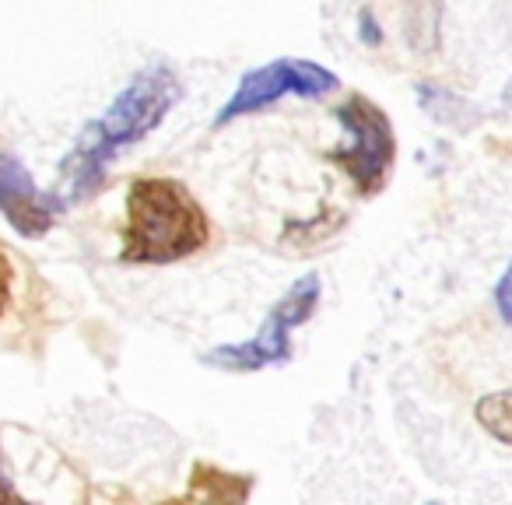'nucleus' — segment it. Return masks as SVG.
I'll use <instances>...</instances> for the list:
<instances>
[{
	"label": "nucleus",
	"mask_w": 512,
	"mask_h": 505,
	"mask_svg": "<svg viewBox=\"0 0 512 505\" xmlns=\"http://www.w3.org/2000/svg\"><path fill=\"white\" fill-rule=\"evenodd\" d=\"M495 306H498V316L505 323H512V264L505 267L502 281L495 285Z\"/></svg>",
	"instance_id": "9"
},
{
	"label": "nucleus",
	"mask_w": 512,
	"mask_h": 505,
	"mask_svg": "<svg viewBox=\"0 0 512 505\" xmlns=\"http://www.w3.org/2000/svg\"><path fill=\"white\" fill-rule=\"evenodd\" d=\"M207 246V214L176 179H137L127 197L123 260L172 264Z\"/></svg>",
	"instance_id": "2"
},
{
	"label": "nucleus",
	"mask_w": 512,
	"mask_h": 505,
	"mask_svg": "<svg viewBox=\"0 0 512 505\" xmlns=\"http://www.w3.org/2000/svg\"><path fill=\"white\" fill-rule=\"evenodd\" d=\"M64 200L57 193H43L32 183L29 169L15 155H0V211L18 235L39 239L53 228Z\"/></svg>",
	"instance_id": "6"
},
{
	"label": "nucleus",
	"mask_w": 512,
	"mask_h": 505,
	"mask_svg": "<svg viewBox=\"0 0 512 505\" xmlns=\"http://www.w3.org/2000/svg\"><path fill=\"white\" fill-rule=\"evenodd\" d=\"M474 414L491 439H498L502 446H512V390L488 393L484 400H477Z\"/></svg>",
	"instance_id": "8"
},
{
	"label": "nucleus",
	"mask_w": 512,
	"mask_h": 505,
	"mask_svg": "<svg viewBox=\"0 0 512 505\" xmlns=\"http://www.w3.org/2000/svg\"><path fill=\"white\" fill-rule=\"evenodd\" d=\"M253 491L249 474H225L218 467H197L190 481V502L197 505H246Z\"/></svg>",
	"instance_id": "7"
},
{
	"label": "nucleus",
	"mask_w": 512,
	"mask_h": 505,
	"mask_svg": "<svg viewBox=\"0 0 512 505\" xmlns=\"http://www.w3.org/2000/svg\"><path fill=\"white\" fill-rule=\"evenodd\" d=\"M8 299H11V260L8 253H0V316L8 309Z\"/></svg>",
	"instance_id": "10"
},
{
	"label": "nucleus",
	"mask_w": 512,
	"mask_h": 505,
	"mask_svg": "<svg viewBox=\"0 0 512 505\" xmlns=\"http://www.w3.org/2000/svg\"><path fill=\"white\" fill-rule=\"evenodd\" d=\"M337 120L348 130L351 144L330 151V158L348 172L351 183L358 186V193H376L386 183L393 158H397V141H393L390 120H386V113L376 102L362 99V95H351L344 106H337Z\"/></svg>",
	"instance_id": "4"
},
{
	"label": "nucleus",
	"mask_w": 512,
	"mask_h": 505,
	"mask_svg": "<svg viewBox=\"0 0 512 505\" xmlns=\"http://www.w3.org/2000/svg\"><path fill=\"white\" fill-rule=\"evenodd\" d=\"M0 505H29L15 488H11L8 474H4V456H0Z\"/></svg>",
	"instance_id": "11"
},
{
	"label": "nucleus",
	"mask_w": 512,
	"mask_h": 505,
	"mask_svg": "<svg viewBox=\"0 0 512 505\" xmlns=\"http://www.w3.org/2000/svg\"><path fill=\"white\" fill-rule=\"evenodd\" d=\"M337 78L327 67L313 64V60H295V57H281L271 64L256 67L246 78L239 81L232 99L221 106V113L214 116V127H225V123L239 120V116L260 113V109L274 106L285 95H302V99H320V95L334 92Z\"/></svg>",
	"instance_id": "5"
},
{
	"label": "nucleus",
	"mask_w": 512,
	"mask_h": 505,
	"mask_svg": "<svg viewBox=\"0 0 512 505\" xmlns=\"http://www.w3.org/2000/svg\"><path fill=\"white\" fill-rule=\"evenodd\" d=\"M316 302H320V278L306 274L299 278L288 295L271 309V316L264 320V327L256 330L253 341L246 344H225V348L207 351L204 362L214 369H232V372H256L264 365H278L288 362L292 355V330L313 316Z\"/></svg>",
	"instance_id": "3"
},
{
	"label": "nucleus",
	"mask_w": 512,
	"mask_h": 505,
	"mask_svg": "<svg viewBox=\"0 0 512 505\" xmlns=\"http://www.w3.org/2000/svg\"><path fill=\"white\" fill-rule=\"evenodd\" d=\"M183 88L172 67L155 64L141 71L113 102L109 109L81 130L71 155L60 162V179H64L67 200H85L102 186L109 172V162L123 148L144 141L158 123L165 120L172 106L179 102Z\"/></svg>",
	"instance_id": "1"
}]
</instances>
